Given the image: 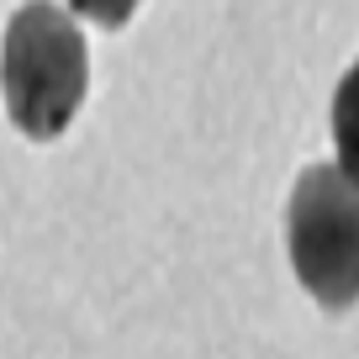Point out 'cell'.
<instances>
[{
    "mask_svg": "<svg viewBox=\"0 0 359 359\" xmlns=\"http://www.w3.org/2000/svg\"><path fill=\"white\" fill-rule=\"evenodd\" d=\"M90 95V48L74 11L53 0H27L6 22L0 43V101L22 137L53 143L69 133Z\"/></svg>",
    "mask_w": 359,
    "mask_h": 359,
    "instance_id": "obj_1",
    "label": "cell"
},
{
    "mask_svg": "<svg viewBox=\"0 0 359 359\" xmlns=\"http://www.w3.org/2000/svg\"><path fill=\"white\" fill-rule=\"evenodd\" d=\"M285 254L317 306L348 312L359 302V185L338 164L296 175L285 201Z\"/></svg>",
    "mask_w": 359,
    "mask_h": 359,
    "instance_id": "obj_2",
    "label": "cell"
},
{
    "mask_svg": "<svg viewBox=\"0 0 359 359\" xmlns=\"http://www.w3.org/2000/svg\"><path fill=\"white\" fill-rule=\"evenodd\" d=\"M333 164L344 169L348 180L359 185V58L344 69V79H338V90H333Z\"/></svg>",
    "mask_w": 359,
    "mask_h": 359,
    "instance_id": "obj_3",
    "label": "cell"
},
{
    "mask_svg": "<svg viewBox=\"0 0 359 359\" xmlns=\"http://www.w3.org/2000/svg\"><path fill=\"white\" fill-rule=\"evenodd\" d=\"M137 6H143V0H69V11H74V16H85V22L106 27V32L127 27V22H133V11H137Z\"/></svg>",
    "mask_w": 359,
    "mask_h": 359,
    "instance_id": "obj_4",
    "label": "cell"
}]
</instances>
